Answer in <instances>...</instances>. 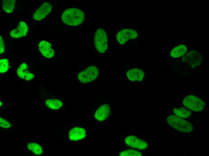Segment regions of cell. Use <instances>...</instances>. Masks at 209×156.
Returning a JSON list of instances; mask_svg holds the SVG:
<instances>
[{
  "mask_svg": "<svg viewBox=\"0 0 209 156\" xmlns=\"http://www.w3.org/2000/svg\"><path fill=\"white\" fill-rule=\"evenodd\" d=\"M52 6L48 2H45L35 11L33 15V18L37 20H41L44 19L51 11Z\"/></svg>",
  "mask_w": 209,
  "mask_h": 156,
  "instance_id": "obj_11",
  "label": "cell"
},
{
  "mask_svg": "<svg viewBox=\"0 0 209 156\" xmlns=\"http://www.w3.org/2000/svg\"><path fill=\"white\" fill-rule=\"evenodd\" d=\"M9 68V61L8 59L4 58L0 60V72L4 73L6 72Z\"/></svg>",
  "mask_w": 209,
  "mask_h": 156,
  "instance_id": "obj_22",
  "label": "cell"
},
{
  "mask_svg": "<svg viewBox=\"0 0 209 156\" xmlns=\"http://www.w3.org/2000/svg\"><path fill=\"white\" fill-rule=\"evenodd\" d=\"M5 47L4 42L3 39L1 35H0V53H3L5 51Z\"/></svg>",
  "mask_w": 209,
  "mask_h": 156,
  "instance_id": "obj_24",
  "label": "cell"
},
{
  "mask_svg": "<svg viewBox=\"0 0 209 156\" xmlns=\"http://www.w3.org/2000/svg\"><path fill=\"white\" fill-rule=\"evenodd\" d=\"M142 154L139 152L133 149H129L121 152L120 156H141Z\"/></svg>",
  "mask_w": 209,
  "mask_h": 156,
  "instance_id": "obj_21",
  "label": "cell"
},
{
  "mask_svg": "<svg viewBox=\"0 0 209 156\" xmlns=\"http://www.w3.org/2000/svg\"><path fill=\"white\" fill-rule=\"evenodd\" d=\"M111 113L110 106L107 104H104L96 110L94 114V117L98 121H104L108 118Z\"/></svg>",
  "mask_w": 209,
  "mask_h": 156,
  "instance_id": "obj_10",
  "label": "cell"
},
{
  "mask_svg": "<svg viewBox=\"0 0 209 156\" xmlns=\"http://www.w3.org/2000/svg\"><path fill=\"white\" fill-rule=\"evenodd\" d=\"M28 30L26 24L23 22L20 21L17 27L11 31L10 36L14 38H20L26 36Z\"/></svg>",
  "mask_w": 209,
  "mask_h": 156,
  "instance_id": "obj_13",
  "label": "cell"
},
{
  "mask_svg": "<svg viewBox=\"0 0 209 156\" xmlns=\"http://www.w3.org/2000/svg\"><path fill=\"white\" fill-rule=\"evenodd\" d=\"M28 150L37 155H41L43 152L41 146L39 144L34 142H28L26 145Z\"/></svg>",
  "mask_w": 209,
  "mask_h": 156,
  "instance_id": "obj_17",
  "label": "cell"
},
{
  "mask_svg": "<svg viewBox=\"0 0 209 156\" xmlns=\"http://www.w3.org/2000/svg\"><path fill=\"white\" fill-rule=\"evenodd\" d=\"M94 44L97 50L103 53L107 50L108 46L107 34L104 30L98 28L96 31L94 38Z\"/></svg>",
  "mask_w": 209,
  "mask_h": 156,
  "instance_id": "obj_3",
  "label": "cell"
},
{
  "mask_svg": "<svg viewBox=\"0 0 209 156\" xmlns=\"http://www.w3.org/2000/svg\"><path fill=\"white\" fill-rule=\"evenodd\" d=\"M51 47L50 43L46 41L41 40L38 44L40 52L44 56L48 58H52L54 54V51Z\"/></svg>",
  "mask_w": 209,
  "mask_h": 156,
  "instance_id": "obj_12",
  "label": "cell"
},
{
  "mask_svg": "<svg viewBox=\"0 0 209 156\" xmlns=\"http://www.w3.org/2000/svg\"><path fill=\"white\" fill-rule=\"evenodd\" d=\"M125 142L127 146L139 149H145L148 146V144L145 141L134 135L127 136L125 139Z\"/></svg>",
  "mask_w": 209,
  "mask_h": 156,
  "instance_id": "obj_8",
  "label": "cell"
},
{
  "mask_svg": "<svg viewBox=\"0 0 209 156\" xmlns=\"http://www.w3.org/2000/svg\"><path fill=\"white\" fill-rule=\"evenodd\" d=\"M98 73L97 68L95 66L91 65L79 72L77 74V78L81 83H89L96 78Z\"/></svg>",
  "mask_w": 209,
  "mask_h": 156,
  "instance_id": "obj_4",
  "label": "cell"
},
{
  "mask_svg": "<svg viewBox=\"0 0 209 156\" xmlns=\"http://www.w3.org/2000/svg\"><path fill=\"white\" fill-rule=\"evenodd\" d=\"M85 15L81 10L74 8L65 10L62 15V20L65 24L70 26L80 25L84 21Z\"/></svg>",
  "mask_w": 209,
  "mask_h": 156,
  "instance_id": "obj_1",
  "label": "cell"
},
{
  "mask_svg": "<svg viewBox=\"0 0 209 156\" xmlns=\"http://www.w3.org/2000/svg\"><path fill=\"white\" fill-rule=\"evenodd\" d=\"M34 77V74L29 72L26 76L25 79L26 80H30L32 79Z\"/></svg>",
  "mask_w": 209,
  "mask_h": 156,
  "instance_id": "obj_25",
  "label": "cell"
},
{
  "mask_svg": "<svg viewBox=\"0 0 209 156\" xmlns=\"http://www.w3.org/2000/svg\"><path fill=\"white\" fill-rule=\"evenodd\" d=\"M86 131L83 128L80 126H74L68 131V136L69 139L76 141L81 140L86 136Z\"/></svg>",
  "mask_w": 209,
  "mask_h": 156,
  "instance_id": "obj_9",
  "label": "cell"
},
{
  "mask_svg": "<svg viewBox=\"0 0 209 156\" xmlns=\"http://www.w3.org/2000/svg\"><path fill=\"white\" fill-rule=\"evenodd\" d=\"M46 106L49 109L52 110H58L60 109L63 105V102L57 99H49L45 102Z\"/></svg>",
  "mask_w": 209,
  "mask_h": 156,
  "instance_id": "obj_16",
  "label": "cell"
},
{
  "mask_svg": "<svg viewBox=\"0 0 209 156\" xmlns=\"http://www.w3.org/2000/svg\"><path fill=\"white\" fill-rule=\"evenodd\" d=\"M0 126L3 128H8L11 127V124L8 120L0 117Z\"/></svg>",
  "mask_w": 209,
  "mask_h": 156,
  "instance_id": "obj_23",
  "label": "cell"
},
{
  "mask_svg": "<svg viewBox=\"0 0 209 156\" xmlns=\"http://www.w3.org/2000/svg\"><path fill=\"white\" fill-rule=\"evenodd\" d=\"M145 74L142 70L134 68L129 70L126 73V76L129 80L132 81H139L143 79Z\"/></svg>",
  "mask_w": 209,
  "mask_h": 156,
  "instance_id": "obj_14",
  "label": "cell"
},
{
  "mask_svg": "<svg viewBox=\"0 0 209 156\" xmlns=\"http://www.w3.org/2000/svg\"><path fill=\"white\" fill-rule=\"evenodd\" d=\"M168 124L177 130L189 132L192 130L193 127L189 122L178 116L169 115L167 118Z\"/></svg>",
  "mask_w": 209,
  "mask_h": 156,
  "instance_id": "obj_2",
  "label": "cell"
},
{
  "mask_svg": "<svg viewBox=\"0 0 209 156\" xmlns=\"http://www.w3.org/2000/svg\"><path fill=\"white\" fill-rule=\"evenodd\" d=\"M187 50V47L186 46L183 44H180L172 49L170 52V55L174 58L180 57L186 53Z\"/></svg>",
  "mask_w": 209,
  "mask_h": 156,
  "instance_id": "obj_15",
  "label": "cell"
},
{
  "mask_svg": "<svg viewBox=\"0 0 209 156\" xmlns=\"http://www.w3.org/2000/svg\"><path fill=\"white\" fill-rule=\"evenodd\" d=\"M29 72L28 65L25 62L21 64L17 69V74L19 77L24 79L26 76Z\"/></svg>",
  "mask_w": 209,
  "mask_h": 156,
  "instance_id": "obj_20",
  "label": "cell"
},
{
  "mask_svg": "<svg viewBox=\"0 0 209 156\" xmlns=\"http://www.w3.org/2000/svg\"><path fill=\"white\" fill-rule=\"evenodd\" d=\"M173 110L174 113L180 118H186L191 114L190 111L183 107L174 108Z\"/></svg>",
  "mask_w": 209,
  "mask_h": 156,
  "instance_id": "obj_18",
  "label": "cell"
},
{
  "mask_svg": "<svg viewBox=\"0 0 209 156\" xmlns=\"http://www.w3.org/2000/svg\"><path fill=\"white\" fill-rule=\"evenodd\" d=\"M3 8L5 11L8 13H11L15 8L16 0H3Z\"/></svg>",
  "mask_w": 209,
  "mask_h": 156,
  "instance_id": "obj_19",
  "label": "cell"
},
{
  "mask_svg": "<svg viewBox=\"0 0 209 156\" xmlns=\"http://www.w3.org/2000/svg\"><path fill=\"white\" fill-rule=\"evenodd\" d=\"M2 101H1V100H0V106H2Z\"/></svg>",
  "mask_w": 209,
  "mask_h": 156,
  "instance_id": "obj_26",
  "label": "cell"
},
{
  "mask_svg": "<svg viewBox=\"0 0 209 156\" xmlns=\"http://www.w3.org/2000/svg\"><path fill=\"white\" fill-rule=\"evenodd\" d=\"M202 60L201 53L196 50H191L187 53L182 58V62L188 64L192 67L199 65Z\"/></svg>",
  "mask_w": 209,
  "mask_h": 156,
  "instance_id": "obj_6",
  "label": "cell"
},
{
  "mask_svg": "<svg viewBox=\"0 0 209 156\" xmlns=\"http://www.w3.org/2000/svg\"><path fill=\"white\" fill-rule=\"evenodd\" d=\"M137 36V32L135 30L129 28L124 29L117 33L116 38L119 43L123 44L128 40L134 39Z\"/></svg>",
  "mask_w": 209,
  "mask_h": 156,
  "instance_id": "obj_7",
  "label": "cell"
},
{
  "mask_svg": "<svg viewBox=\"0 0 209 156\" xmlns=\"http://www.w3.org/2000/svg\"><path fill=\"white\" fill-rule=\"evenodd\" d=\"M183 103L184 106L195 112L201 111L206 105V104L199 98L192 95H188L185 97Z\"/></svg>",
  "mask_w": 209,
  "mask_h": 156,
  "instance_id": "obj_5",
  "label": "cell"
}]
</instances>
